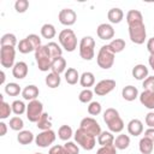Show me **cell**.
<instances>
[{
    "mask_svg": "<svg viewBox=\"0 0 154 154\" xmlns=\"http://www.w3.org/2000/svg\"><path fill=\"white\" fill-rule=\"evenodd\" d=\"M36 126H37L41 131L49 130V129L52 128V122H51V118H49L48 113L43 112V114L41 116V118L38 119V122L36 123Z\"/></svg>",
    "mask_w": 154,
    "mask_h": 154,
    "instance_id": "1f68e13d",
    "label": "cell"
},
{
    "mask_svg": "<svg viewBox=\"0 0 154 154\" xmlns=\"http://www.w3.org/2000/svg\"><path fill=\"white\" fill-rule=\"evenodd\" d=\"M144 137H147V138H149L154 142V128H148L144 131Z\"/></svg>",
    "mask_w": 154,
    "mask_h": 154,
    "instance_id": "f907efd6",
    "label": "cell"
},
{
    "mask_svg": "<svg viewBox=\"0 0 154 154\" xmlns=\"http://www.w3.org/2000/svg\"><path fill=\"white\" fill-rule=\"evenodd\" d=\"M28 71H29L28 65H26V63H24V61H17V63L14 64V66L12 67V75H13V77L17 78V79H23V78H25L26 75H28Z\"/></svg>",
    "mask_w": 154,
    "mask_h": 154,
    "instance_id": "e0dca14e",
    "label": "cell"
},
{
    "mask_svg": "<svg viewBox=\"0 0 154 154\" xmlns=\"http://www.w3.org/2000/svg\"><path fill=\"white\" fill-rule=\"evenodd\" d=\"M65 69H66V60H65L63 57H59V58L53 59L52 66H51L52 72H55V73L60 75V73H63V72L66 71Z\"/></svg>",
    "mask_w": 154,
    "mask_h": 154,
    "instance_id": "d4e9b609",
    "label": "cell"
},
{
    "mask_svg": "<svg viewBox=\"0 0 154 154\" xmlns=\"http://www.w3.org/2000/svg\"><path fill=\"white\" fill-rule=\"evenodd\" d=\"M126 22L129 25V37L136 45L144 43L147 38V30L143 23V16L138 10H130L126 13Z\"/></svg>",
    "mask_w": 154,
    "mask_h": 154,
    "instance_id": "6da1fadb",
    "label": "cell"
},
{
    "mask_svg": "<svg viewBox=\"0 0 154 154\" xmlns=\"http://www.w3.org/2000/svg\"><path fill=\"white\" fill-rule=\"evenodd\" d=\"M8 125H10V128H11L12 130H14V131H22L23 128H24V122H23V119H22L20 117L16 116V117H12V118L10 119Z\"/></svg>",
    "mask_w": 154,
    "mask_h": 154,
    "instance_id": "ab89813d",
    "label": "cell"
},
{
    "mask_svg": "<svg viewBox=\"0 0 154 154\" xmlns=\"http://www.w3.org/2000/svg\"><path fill=\"white\" fill-rule=\"evenodd\" d=\"M17 141L19 142V144L26 146V144H30L32 141H35V137H34V134L31 131H29V130H22L17 135Z\"/></svg>",
    "mask_w": 154,
    "mask_h": 154,
    "instance_id": "484cf974",
    "label": "cell"
},
{
    "mask_svg": "<svg viewBox=\"0 0 154 154\" xmlns=\"http://www.w3.org/2000/svg\"><path fill=\"white\" fill-rule=\"evenodd\" d=\"M48 154H69V153H67V150L64 148V146L55 144V146L51 147V149L48 150Z\"/></svg>",
    "mask_w": 154,
    "mask_h": 154,
    "instance_id": "7dc6e473",
    "label": "cell"
},
{
    "mask_svg": "<svg viewBox=\"0 0 154 154\" xmlns=\"http://www.w3.org/2000/svg\"><path fill=\"white\" fill-rule=\"evenodd\" d=\"M58 40L66 52H73L77 48V37L72 29H64L59 32Z\"/></svg>",
    "mask_w": 154,
    "mask_h": 154,
    "instance_id": "5b68a950",
    "label": "cell"
},
{
    "mask_svg": "<svg viewBox=\"0 0 154 154\" xmlns=\"http://www.w3.org/2000/svg\"><path fill=\"white\" fill-rule=\"evenodd\" d=\"M58 19L63 25L70 26L76 23L77 14L72 8H63V10H60V12L58 14Z\"/></svg>",
    "mask_w": 154,
    "mask_h": 154,
    "instance_id": "5bb4252c",
    "label": "cell"
},
{
    "mask_svg": "<svg viewBox=\"0 0 154 154\" xmlns=\"http://www.w3.org/2000/svg\"><path fill=\"white\" fill-rule=\"evenodd\" d=\"M75 137V141L77 142V144H79L83 149L85 150H91L94 149L95 144H96V141H95V136L88 134L87 131L82 130L81 128H78L73 135Z\"/></svg>",
    "mask_w": 154,
    "mask_h": 154,
    "instance_id": "ba28073f",
    "label": "cell"
},
{
    "mask_svg": "<svg viewBox=\"0 0 154 154\" xmlns=\"http://www.w3.org/2000/svg\"><path fill=\"white\" fill-rule=\"evenodd\" d=\"M103 122L106 123L111 132H122L124 129V122L119 116V112L116 108H107L103 112Z\"/></svg>",
    "mask_w": 154,
    "mask_h": 154,
    "instance_id": "7a4b0ae2",
    "label": "cell"
},
{
    "mask_svg": "<svg viewBox=\"0 0 154 154\" xmlns=\"http://www.w3.org/2000/svg\"><path fill=\"white\" fill-rule=\"evenodd\" d=\"M97 143L100 146H109L114 143V136L111 131H101L97 136Z\"/></svg>",
    "mask_w": 154,
    "mask_h": 154,
    "instance_id": "f546056e",
    "label": "cell"
},
{
    "mask_svg": "<svg viewBox=\"0 0 154 154\" xmlns=\"http://www.w3.org/2000/svg\"><path fill=\"white\" fill-rule=\"evenodd\" d=\"M40 46H42L41 45V38L38 37V35H36V34H30V35H28L25 38H23V40H20L19 42H18V45H17V48H18V51L20 52V53H23V54H28V53H30V52H35Z\"/></svg>",
    "mask_w": 154,
    "mask_h": 154,
    "instance_id": "8992f818",
    "label": "cell"
},
{
    "mask_svg": "<svg viewBox=\"0 0 154 154\" xmlns=\"http://www.w3.org/2000/svg\"><path fill=\"white\" fill-rule=\"evenodd\" d=\"M14 59H16V49L11 46H1L0 49V63L2 67L10 69L14 66Z\"/></svg>",
    "mask_w": 154,
    "mask_h": 154,
    "instance_id": "30bf717a",
    "label": "cell"
},
{
    "mask_svg": "<svg viewBox=\"0 0 154 154\" xmlns=\"http://www.w3.org/2000/svg\"><path fill=\"white\" fill-rule=\"evenodd\" d=\"M79 83L84 89H89V87H93L95 84V76L90 71H85L79 77Z\"/></svg>",
    "mask_w": 154,
    "mask_h": 154,
    "instance_id": "7402d4cb",
    "label": "cell"
},
{
    "mask_svg": "<svg viewBox=\"0 0 154 154\" xmlns=\"http://www.w3.org/2000/svg\"><path fill=\"white\" fill-rule=\"evenodd\" d=\"M114 52L109 48L108 45H105L100 48L97 57H96V63L99 65V67L103 69V70H108L113 66L114 64Z\"/></svg>",
    "mask_w": 154,
    "mask_h": 154,
    "instance_id": "277c9868",
    "label": "cell"
},
{
    "mask_svg": "<svg viewBox=\"0 0 154 154\" xmlns=\"http://www.w3.org/2000/svg\"><path fill=\"white\" fill-rule=\"evenodd\" d=\"M147 49L150 54H154V36L147 41Z\"/></svg>",
    "mask_w": 154,
    "mask_h": 154,
    "instance_id": "681fc988",
    "label": "cell"
},
{
    "mask_svg": "<svg viewBox=\"0 0 154 154\" xmlns=\"http://www.w3.org/2000/svg\"><path fill=\"white\" fill-rule=\"evenodd\" d=\"M79 73L75 67H69L65 71V81L67 82V84H76L77 82H79Z\"/></svg>",
    "mask_w": 154,
    "mask_h": 154,
    "instance_id": "f1b7e54d",
    "label": "cell"
},
{
    "mask_svg": "<svg viewBox=\"0 0 154 154\" xmlns=\"http://www.w3.org/2000/svg\"><path fill=\"white\" fill-rule=\"evenodd\" d=\"M79 55L84 60H91L95 55V40L91 36H84L79 41Z\"/></svg>",
    "mask_w": 154,
    "mask_h": 154,
    "instance_id": "52a82bcc",
    "label": "cell"
},
{
    "mask_svg": "<svg viewBox=\"0 0 154 154\" xmlns=\"http://www.w3.org/2000/svg\"><path fill=\"white\" fill-rule=\"evenodd\" d=\"M12 107V112L16 114V116H20L23 114L24 112H26V106L24 105V102L22 100H14L11 105Z\"/></svg>",
    "mask_w": 154,
    "mask_h": 154,
    "instance_id": "f35d334b",
    "label": "cell"
},
{
    "mask_svg": "<svg viewBox=\"0 0 154 154\" xmlns=\"http://www.w3.org/2000/svg\"><path fill=\"white\" fill-rule=\"evenodd\" d=\"M45 82H46V85H47L48 88L54 89V88H58V87L60 85L61 78H60V75H58V73H55V72H51V73H48V75L46 76Z\"/></svg>",
    "mask_w": 154,
    "mask_h": 154,
    "instance_id": "83f0119b",
    "label": "cell"
},
{
    "mask_svg": "<svg viewBox=\"0 0 154 154\" xmlns=\"http://www.w3.org/2000/svg\"><path fill=\"white\" fill-rule=\"evenodd\" d=\"M148 63H149V66L152 67V70L154 71V54H150L149 58H148Z\"/></svg>",
    "mask_w": 154,
    "mask_h": 154,
    "instance_id": "f5cc1de1",
    "label": "cell"
},
{
    "mask_svg": "<svg viewBox=\"0 0 154 154\" xmlns=\"http://www.w3.org/2000/svg\"><path fill=\"white\" fill-rule=\"evenodd\" d=\"M113 144H114V147L117 149L124 150L130 146V137L128 135H125V134H120L114 138V143Z\"/></svg>",
    "mask_w": 154,
    "mask_h": 154,
    "instance_id": "4316f807",
    "label": "cell"
},
{
    "mask_svg": "<svg viewBox=\"0 0 154 154\" xmlns=\"http://www.w3.org/2000/svg\"><path fill=\"white\" fill-rule=\"evenodd\" d=\"M107 18H108V20H109L111 23L118 24V23H120V22L123 20V18H124V12H123L119 7H113V8H111V10L107 12Z\"/></svg>",
    "mask_w": 154,
    "mask_h": 154,
    "instance_id": "44dd1931",
    "label": "cell"
},
{
    "mask_svg": "<svg viewBox=\"0 0 154 154\" xmlns=\"http://www.w3.org/2000/svg\"><path fill=\"white\" fill-rule=\"evenodd\" d=\"M64 148L67 150L69 154H79V148L75 142L66 141V143L64 144Z\"/></svg>",
    "mask_w": 154,
    "mask_h": 154,
    "instance_id": "f6af8a7d",
    "label": "cell"
},
{
    "mask_svg": "<svg viewBox=\"0 0 154 154\" xmlns=\"http://www.w3.org/2000/svg\"><path fill=\"white\" fill-rule=\"evenodd\" d=\"M0 100H1V103H0V118L4 120V119H7L12 112V107L10 106V103H7L2 95H0Z\"/></svg>",
    "mask_w": 154,
    "mask_h": 154,
    "instance_id": "e575fe53",
    "label": "cell"
},
{
    "mask_svg": "<svg viewBox=\"0 0 154 154\" xmlns=\"http://www.w3.org/2000/svg\"><path fill=\"white\" fill-rule=\"evenodd\" d=\"M40 94V90L36 85L34 84H30V85H26L23 90H22V96L24 100H28V101H32V100H36V97L38 96Z\"/></svg>",
    "mask_w": 154,
    "mask_h": 154,
    "instance_id": "d6986e66",
    "label": "cell"
},
{
    "mask_svg": "<svg viewBox=\"0 0 154 154\" xmlns=\"http://www.w3.org/2000/svg\"><path fill=\"white\" fill-rule=\"evenodd\" d=\"M109 48L116 53H120L124 48H125V41L123 38H113L109 43H108Z\"/></svg>",
    "mask_w": 154,
    "mask_h": 154,
    "instance_id": "d590c367",
    "label": "cell"
},
{
    "mask_svg": "<svg viewBox=\"0 0 154 154\" xmlns=\"http://www.w3.org/2000/svg\"><path fill=\"white\" fill-rule=\"evenodd\" d=\"M101 109H102L101 103L97 101H91L88 106V113L90 116H99L101 113Z\"/></svg>",
    "mask_w": 154,
    "mask_h": 154,
    "instance_id": "b9f144b4",
    "label": "cell"
},
{
    "mask_svg": "<svg viewBox=\"0 0 154 154\" xmlns=\"http://www.w3.org/2000/svg\"><path fill=\"white\" fill-rule=\"evenodd\" d=\"M0 42H1V46H11V47H14L16 45H18V43H17V37H16V35H14V34H10V32L2 35Z\"/></svg>",
    "mask_w": 154,
    "mask_h": 154,
    "instance_id": "74e56055",
    "label": "cell"
},
{
    "mask_svg": "<svg viewBox=\"0 0 154 154\" xmlns=\"http://www.w3.org/2000/svg\"><path fill=\"white\" fill-rule=\"evenodd\" d=\"M35 60H36V64L40 71L46 72L51 69L53 58L48 51L47 45H42L35 51Z\"/></svg>",
    "mask_w": 154,
    "mask_h": 154,
    "instance_id": "3957f363",
    "label": "cell"
},
{
    "mask_svg": "<svg viewBox=\"0 0 154 154\" xmlns=\"http://www.w3.org/2000/svg\"><path fill=\"white\" fill-rule=\"evenodd\" d=\"M142 87H143L144 90H153L154 89V76H148L143 81Z\"/></svg>",
    "mask_w": 154,
    "mask_h": 154,
    "instance_id": "bcb514c9",
    "label": "cell"
},
{
    "mask_svg": "<svg viewBox=\"0 0 154 154\" xmlns=\"http://www.w3.org/2000/svg\"><path fill=\"white\" fill-rule=\"evenodd\" d=\"M96 154H117V148L114 147V144L101 146V147L96 150Z\"/></svg>",
    "mask_w": 154,
    "mask_h": 154,
    "instance_id": "ee69618b",
    "label": "cell"
},
{
    "mask_svg": "<svg viewBox=\"0 0 154 154\" xmlns=\"http://www.w3.org/2000/svg\"><path fill=\"white\" fill-rule=\"evenodd\" d=\"M72 135H73V131L70 125H61L58 130V137L63 141H69Z\"/></svg>",
    "mask_w": 154,
    "mask_h": 154,
    "instance_id": "d6a6232c",
    "label": "cell"
},
{
    "mask_svg": "<svg viewBox=\"0 0 154 154\" xmlns=\"http://www.w3.org/2000/svg\"><path fill=\"white\" fill-rule=\"evenodd\" d=\"M55 137H57V135L52 129L45 130V131H41L38 135L35 136V143H36L37 147L47 148V147H49L51 144L54 143Z\"/></svg>",
    "mask_w": 154,
    "mask_h": 154,
    "instance_id": "8fae6325",
    "label": "cell"
},
{
    "mask_svg": "<svg viewBox=\"0 0 154 154\" xmlns=\"http://www.w3.org/2000/svg\"><path fill=\"white\" fill-rule=\"evenodd\" d=\"M96 34H97L99 38H101V40H105V41L112 40V38L114 37V29H113V26H112L111 24H108V23H102V24H100V25L97 26Z\"/></svg>",
    "mask_w": 154,
    "mask_h": 154,
    "instance_id": "9a60e30c",
    "label": "cell"
},
{
    "mask_svg": "<svg viewBox=\"0 0 154 154\" xmlns=\"http://www.w3.org/2000/svg\"><path fill=\"white\" fill-rule=\"evenodd\" d=\"M79 128L84 131H87L88 134L93 135V136H99L101 134V126L100 124L96 122V119L91 118V117H85L81 120L79 123Z\"/></svg>",
    "mask_w": 154,
    "mask_h": 154,
    "instance_id": "7c38bea8",
    "label": "cell"
},
{
    "mask_svg": "<svg viewBox=\"0 0 154 154\" xmlns=\"http://www.w3.org/2000/svg\"><path fill=\"white\" fill-rule=\"evenodd\" d=\"M128 132L131 136H140L143 132V123L140 119H131L128 123Z\"/></svg>",
    "mask_w": 154,
    "mask_h": 154,
    "instance_id": "ac0fdd59",
    "label": "cell"
},
{
    "mask_svg": "<svg viewBox=\"0 0 154 154\" xmlns=\"http://www.w3.org/2000/svg\"><path fill=\"white\" fill-rule=\"evenodd\" d=\"M144 120H146V124H147L149 128H154V111L148 112Z\"/></svg>",
    "mask_w": 154,
    "mask_h": 154,
    "instance_id": "c3c4849f",
    "label": "cell"
},
{
    "mask_svg": "<svg viewBox=\"0 0 154 154\" xmlns=\"http://www.w3.org/2000/svg\"><path fill=\"white\" fill-rule=\"evenodd\" d=\"M7 132V125L4 122H0V136H5Z\"/></svg>",
    "mask_w": 154,
    "mask_h": 154,
    "instance_id": "816d5d0a",
    "label": "cell"
},
{
    "mask_svg": "<svg viewBox=\"0 0 154 154\" xmlns=\"http://www.w3.org/2000/svg\"><path fill=\"white\" fill-rule=\"evenodd\" d=\"M0 76H1L0 83H1V84H4V83H5V78H6V77H5V72H4V71H0Z\"/></svg>",
    "mask_w": 154,
    "mask_h": 154,
    "instance_id": "db71d44e",
    "label": "cell"
},
{
    "mask_svg": "<svg viewBox=\"0 0 154 154\" xmlns=\"http://www.w3.org/2000/svg\"><path fill=\"white\" fill-rule=\"evenodd\" d=\"M122 96L126 101H134L135 99L138 97V90L134 85H126L122 90Z\"/></svg>",
    "mask_w": 154,
    "mask_h": 154,
    "instance_id": "603a6c76",
    "label": "cell"
},
{
    "mask_svg": "<svg viewBox=\"0 0 154 154\" xmlns=\"http://www.w3.org/2000/svg\"><path fill=\"white\" fill-rule=\"evenodd\" d=\"M47 47H48V51H49V53H51V55H52L53 59L61 57L63 49H61V47L57 42H48L47 43Z\"/></svg>",
    "mask_w": 154,
    "mask_h": 154,
    "instance_id": "8d00e7d4",
    "label": "cell"
},
{
    "mask_svg": "<svg viewBox=\"0 0 154 154\" xmlns=\"http://www.w3.org/2000/svg\"><path fill=\"white\" fill-rule=\"evenodd\" d=\"M41 36L43 37V38H47V40H51V38H53L55 35H57V30H55V28H54V25L53 24H51V23H46V24H43L42 26H41Z\"/></svg>",
    "mask_w": 154,
    "mask_h": 154,
    "instance_id": "4dcf8cb0",
    "label": "cell"
},
{
    "mask_svg": "<svg viewBox=\"0 0 154 154\" xmlns=\"http://www.w3.org/2000/svg\"><path fill=\"white\" fill-rule=\"evenodd\" d=\"M114 88H116V81L111 78H106L96 83V85L94 87V93L97 96H105L109 94Z\"/></svg>",
    "mask_w": 154,
    "mask_h": 154,
    "instance_id": "4fadbf2b",
    "label": "cell"
},
{
    "mask_svg": "<svg viewBox=\"0 0 154 154\" xmlns=\"http://www.w3.org/2000/svg\"><path fill=\"white\" fill-rule=\"evenodd\" d=\"M93 94H94L93 90H90V89H83L79 93V95H78V100L81 102H83V103H87V102L90 103L91 100H93Z\"/></svg>",
    "mask_w": 154,
    "mask_h": 154,
    "instance_id": "60d3db41",
    "label": "cell"
},
{
    "mask_svg": "<svg viewBox=\"0 0 154 154\" xmlns=\"http://www.w3.org/2000/svg\"><path fill=\"white\" fill-rule=\"evenodd\" d=\"M131 73H132V77L136 78L137 81H144L148 77V69L143 64H137L132 67Z\"/></svg>",
    "mask_w": 154,
    "mask_h": 154,
    "instance_id": "ffe728a7",
    "label": "cell"
},
{
    "mask_svg": "<svg viewBox=\"0 0 154 154\" xmlns=\"http://www.w3.org/2000/svg\"><path fill=\"white\" fill-rule=\"evenodd\" d=\"M26 118L29 122L31 123H37L38 119L41 118V116L43 114V105L41 101H38L37 99L36 100H32V101H29V103L26 105Z\"/></svg>",
    "mask_w": 154,
    "mask_h": 154,
    "instance_id": "9c48e42d",
    "label": "cell"
},
{
    "mask_svg": "<svg viewBox=\"0 0 154 154\" xmlns=\"http://www.w3.org/2000/svg\"><path fill=\"white\" fill-rule=\"evenodd\" d=\"M35 154H42V153H35Z\"/></svg>",
    "mask_w": 154,
    "mask_h": 154,
    "instance_id": "11a10c76",
    "label": "cell"
},
{
    "mask_svg": "<svg viewBox=\"0 0 154 154\" xmlns=\"http://www.w3.org/2000/svg\"><path fill=\"white\" fill-rule=\"evenodd\" d=\"M138 149L142 154H152L154 149V142L147 137H142L138 143Z\"/></svg>",
    "mask_w": 154,
    "mask_h": 154,
    "instance_id": "cb8c5ba5",
    "label": "cell"
},
{
    "mask_svg": "<svg viewBox=\"0 0 154 154\" xmlns=\"http://www.w3.org/2000/svg\"><path fill=\"white\" fill-rule=\"evenodd\" d=\"M140 102L148 109H154V89L153 90H143L140 94Z\"/></svg>",
    "mask_w": 154,
    "mask_h": 154,
    "instance_id": "2e32d148",
    "label": "cell"
},
{
    "mask_svg": "<svg viewBox=\"0 0 154 154\" xmlns=\"http://www.w3.org/2000/svg\"><path fill=\"white\" fill-rule=\"evenodd\" d=\"M5 93L8 96H17V95H19L22 93V89H20L18 83L10 82V83L5 84Z\"/></svg>",
    "mask_w": 154,
    "mask_h": 154,
    "instance_id": "836d02e7",
    "label": "cell"
},
{
    "mask_svg": "<svg viewBox=\"0 0 154 154\" xmlns=\"http://www.w3.org/2000/svg\"><path fill=\"white\" fill-rule=\"evenodd\" d=\"M29 7V1L28 0H17L14 2V10L18 13H24Z\"/></svg>",
    "mask_w": 154,
    "mask_h": 154,
    "instance_id": "7bdbcfd3",
    "label": "cell"
}]
</instances>
